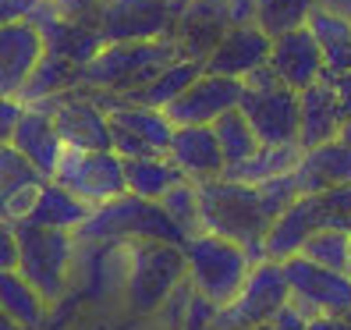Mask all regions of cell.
Instances as JSON below:
<instances>
[{"label":"cell","instance_id":"1","mask_svg":"<svg viewBox=\"0 0 351 330\" xmlns=\"http://www.w3.org/2000/svg\"><path fill=\"white\" fill-rule=\"evenodd\" d=\"M284 213V206L263 189V185H245L234 178H213L199 181V224L202 231L238 241L256 263L263 256V238L270 224Z\"/></svg>","mask_w":351,"mask_h":330},{"label":"cell","instance_id":"2","mask_svg":"<svg viewBox=\"0 0 351 330\" xmlns=\"http://www.w3.org/2000/svg\"><path fill=\"white\" fill-rule=\"evenodd\" d=\"M78 241H171V245H184V235L178 224L171 220V213L160 202L142 199V196H117L110 202L93 206V213L86 217V224L75 231Z\"/></svg>","mask_w":351,"mask_h":330},{"label":"cell","instance_id":"3","mask_svg":"<svg viewBox=\"0 0 351 330\" xmlns=\"http://www.w3.org/2000/svg\"><path fill=\"white\" fill-rule=\"evenodd\" d=\"M178 54L174 39H149V43H103V50L82 64V86L107 89L121 99H132L171 64Z\"/></svg>","mask_w":351,"mask_h":330},{"label":"cell","instance_id":"4","mask_svg":"<svg viewBox=\"0 0 351 330\" xmlns=\"http://www.w3.org/2000/svg\"><path fill=\"white\" fill-rule=\"evenodd\" d=\"M181 249H184V266H189V284L195 287V295L213 302L217 309L241 292V284L256 263L238 241L210 231L192 235Z\"/></svg>","mask_w":351,"mask_h":330},{"label":"cell","instance_id":"5","mask_svg":"<svg viewBox=\"0 0 351 330\" xmlns=\"http://www.w3.org/2000/svg\"><path fill=\"white\" fill-rule=\"evenodd\" d=\"M189 281L184 249L171 241H132L128 245V281L125 295L132 313L149 316L167 305V298Z\"/></svg>","mask_w":351,"mask_h":330},{"label":"cell","instance_id":"6","mask_svg":"<svg viewBox=\"0 0 351 330\" xmlns=\"http://www.w3.org/2000/svg\"><path fill=\"white\" fill-rule=\"evenodd\" d=\"M18 241H22V270L36 292L43 295L50 305L64 298L71 274H75V252H78V238L75 231H53V228H36V224H18Z\"/></svg>","mask_w":351,"mask_h":330},{"label":"cell","instance_id":"7","mask_svg":"<svg viewBox=\"0 0 351 330\" xmlns=\"http://www.w3.org/2000/svg\"><path fill=\"white\" fill-rule=\"evenodd\" d=\"M291 302V287L284 277V263L277 259H259L252 263L241 292L217 309L210 330H249L259 323H274V316Z\"/></svg>","mask_w":351,"mask_h":330},{"label":"cell","instance_id":"8","mask_svg":"<svg viewBox=\"0 0 351 330\" xmlns=\"http://www.w3.org/2000/svg\"><path fill=\"white\" fill-rule=\"evenodd\" d=\"M53 181L64 185L71 196H78L82 202H89V206L110 202V199L128 192V185H125V160H121L114 150L64 146L60 163L53 171Z\"/></svg>","mask_w":351,"mask_h":330},{"label":"cell","instance_id":"9","mask_svg":"<svg viewBox=\"0 0 351 330\" xmlns=\"http://www.w3.org/2000/svg\"><path fill=\"white\" fill-rule=\"evenodd\" d=\"M178 18V0H103L93 25L107 43H149L171 39Z\"/></svg>","mask_w":351,"mask_h":330},{"label":"cell","instance_id":"10","mask_svg":"<svg viewBox=\"0 0 351 330\" xmlns=\"http://www.w3.org/2000/svg\"><path fill=\"white\" fill-rule=\"evenodd\" d=\"M319 228H341V231H351V220L330 210V202L323 199V192L316 196H298L287 210L270 224V231L263 238V256L266 259H291L302 252V245L313 238Z\"/></svg>","mask_w":351,"mask_h":330},{"label":"cell","instance_id":"11","mask_svg":"<svg viewBox=\"0 0 351 330\" xmlns=\"http://www.w3.org/2000/svg\"><path fill=\"white\" fill-rule=\"evenodd\" d=\"M53 114V125L64 139V146H78V150H114V128H110V114L103 110V103L96 99V93L89 86H75L64 96H53L47 103Z\"/></svg>","mask_w":351,"mask_h":330},{"label":"cell","instance_id":"12","mask_svg":"<svg viewBox=\"0 0 351 330\" xmlns=\"http://www.w3.org/2000/svg\"><path fill=\"white\" fill-rule=\"evenodd\" d=\"M284 277L291 287V305L308 320L319 313H351V277L341 270H326V266L291 256L284 259Z\"/></svg>","mask_w":351,"mask_h":330},{"label":"cell","instance_id":"13","mask_svg":"<svg viewBox=\"0 0 351 330\" xmlns=\"http://www.w3.org/2000/svg\"><path fill=\"white\" fill-rule=\"evenodd\" d=\"M241 114L249 117L263 146H298V125H302V107H298V89L291 86H245L241 93Z\"/></svg>","mask_w":351,"mask_h":330},{"label":"cell","instance_id":"14","mask_svg":"<svg viewBox=\"0 0 351 330\" xmlns=\"http://www.w3.org/2000/svg\"><path fill=\"white\" fill-rule=\"evenodd\" d=\"M231 11L227 0H178V18H174V47L181 57L206 60L210 50L223 39V32H231Z\"/></svg>","mask_w":351,"mask_h":330},{"label":"cell","instance_id":"15","mask_svg":"<svg viewBox=\"0 0 351 330\" xmlns=\"http://www.w3.org/2000/svg\"><path fill=\"white\" fill-rule=\"evenodd\" d=\"M241 93H245V82L241 78H227V75L202 71L192 86L167 107V117H171L174 128L178 125H213L220 114L238 107Z\"/></svg>","mask_w":351,"mask_h":330},{"label":"cell","instance_id":"16","mask_svg":"<svg viewBox=\"0 0 351 330\" xmlns=\"http://www.w3.org/2000/svg\"><path fill=\"white\" fill-rule=\"evenodd\" d=\"M43 54H47V43L36 22L0 25V96L22 99L25 82L43 60Z\"/></svg>","mask_w":351,"mask_h":330},{"label":"cell","instance_id":"17","mask_svg":"<svg viewBox=\"0 0 351 330\" xmlns=\"http://www.w3.org/2000/svg\"><path fill=\"white\" fill-rule=\"evenodd\" d=\"M75 274L82 281V292L89 298L117 295L128 281V245H121V241H78Z\"/></svg>","mask_w":351,"mask_h":330},{"label":"cell","instance_id":"18","mask_svg":"<svg viewBox=\"0 0 351 330\" xmlns=\"http://www.w3.org/2000/svg\"><path fill=\"white\" fill-rule=\"evenodd\" d=\"M167 156L174 160V167L195 185L223 178V171H227V160H223V150L217 142L213 125H178L174 135H171Z\"/></svg>","mask_w":351,"mask_h":330},{"label":"cell","instance_id":"19","mask_svg":"<svg viewBox=\"0 0 351 330\" xmlns=\"http://www.w3.org/2000/svg\"><path fill=\"white\" fill-rule=\"evenodd\" d=\"M274 39L266 36L256 22L252 25H234L231 32H223V39L210 50V57L202 60L206 71L227 75V78H245L249 71L263 68L270 60Z\"/></svg>","mask_w":351,"mask_h":330},{"label":"cell","instance_id":"20","mask_svg":"<svg viewBox=\"0 0 351 330\" xmlns=\"http://www.w3.org/2000/svg\"><path fill=\"white\" fill-rule=\"evenodd\" d=\"M270 68L280 75L284 86H291V89H305V86H313V82H319L326 64H323V50L316 43L313 29L302 25V29L277 36L274 47H270Z\"/></svg>","mask_w":351,"mask_h":330},{"label":"cell","instance_id":"21","mask_svg":"<svg viewBox=\"0 0 351 330\" xmlns=\"http://www.w3.org/2000/svg\"><path fill=\"white\" fill-rule=\"evenodd\" d=\"M47 174H39L36 163L11 142L0 146V217L22 224L39 196V185Z\"/></svg>","mask_w":351,"mask_h":330},{"label":"cell","instance_id":"22","mask_svg":"<svg viewBox=\"0 0 351 330\" xmlns=\"http://www.w3.org/2000/svg\"><path fill=\"white\" fill-rule=\"evenodd\" d=\"M291 174H295V185L302 196H316V192L351 185V146L341 139H330L323 146L302 150V160Z\"/></svg>","mask_w":351,"mask_h":330},{"label":"cell","instance_id":"23","mask_svg":"<svg viewBox=\"0 0 351 330\" xmlns=\"http://www.w3.org/2000/svg\"><path fill=\"white\" fill-rule=\"evenodd\" d=\"M298 107H302V125H298V146L302 150L323 146V142L341 135L344 110H341V103H337V96H334L326 78L298 89Z\"/></svg>","mask_w":351,"mask_h":330},{"label":"cell","instance_id":"24","mask_svg":"<svg viewBox=\"0 0 351 330\" xmlns=\"http://www.w3.org/2000/svg\"><path fill=\"white\" fill-rule=\"evenodd\" d=\"M11 146L22 150L39 167V174L53 178L60 153H64V139H60V132L53 125V114L47 107H25L22 117H18V125H14Z\"/></svg>","mask_w":351,"mask_h":330},{"label":"cell","instance_id":"25","mask_svg":"<svg viewBox=\"0 0 351 330\" xmlns=\"http://www.w3.org/2000/svg\"><path fill=\"white\" fill-rule=\"evenodd\" d=\"M39 32H43V43H47V54H57L64 60H75V64H86L93 60L107 39L99 36V29L86 18H60L57 11H50L43 22H36Z\"/></svg>","mask_w":351,"mask_h":330},{"label":"cell","instance_id":"26","mask_svg":"<svg viewBox=\"0 0 351 330\" xmlns=\"http://www.w3.org/2000/svg\"><path fill=\"white\" fill-rule=\"evenodd\" d=\"M93 213L89 202H82L78 196H71L64 185H57L53 178H47L39 185V196L32 202V210L22 224H36V228H53V231H78L86 217Z\"/></svg>","mask_w":351,"mask_h":330},{"label":"cell","instance_id":"27","mask_svg":"<svg viewBox=\"0 0 351 330\" xmlns=\"http://www.w3.org/2000/svg\"><path fill=\"white\" fill-rule=\"evenodd\" d=\"M0 309L18 323V330H43L50 316V302L22 270H0Z\"/></svg>","mask_w":351,"mask_h":330},{"label":"cell","instance_id":"28","mask_svg":"<svg viewBox=\"0 0 351 330\" xmlns=\"http://www.w3.org/2000/svg\"><path fill=\"white\" fill-rule=\"evenodd\" d=\"M178 181H184V174L174 167V160H171L167 153L125 160V185H128L132 196H142V199L160 202Z\"/></svg>","mask_w":351,"mask_h":330},{"label":"cell","instance_id":"29","mask_svg":"<svg viewBox=\"0 0 351 330\" xmlns=\"http://www.w3.org/2000/svg\"><path fill=\"white\" fill-rule=\"evenodd\" d=\"M110 125L138 135L142 142H149L156 153H167L171 135H174V125H171L167 110L146 107V103H132V99H121L117 107L110 110Z\"/></svg>","mask_w":351,"mask_h":330},{"label":"cell","instance_id":"30","mask_svg":"<svg viewBox=\"0 0 351 330\" xmlns=\"http://www.w3.org/2000/svg\"><path fill=\"white\" fill-rule=\"evenodd\" d=\"M75 86H82V64L64 60L57 54H43V60L36 64V71L29 75L25 89H22V103L36 107V103H47L53 96H64Z\"/></svg>","mask_w":351,"mask_h":330},{"label":"cell","instance_id":"31","mask_svg":"<svg viewBox=\"0 0 351 330\" xmlns=\"http://www.w3.org/2000/svg\"><path fill=\"white\" fill-rule=\"evenodd\" d=\"M308 29H313L316 43L323 50V64L330 75L337 71H351V22L344 14H334V11H323L316 8L308 14Z\"/></svg>","mask_w":351,"mask_h":330},{"label":"cell","instance_id":"32","mask_svg":"<svg viewBox=\"0 0 351 330\" xmlns=\"http://www.w3.org/2000/svg\"><path fill=\"white\" fill-rule=\"evenodd\" d=\"M302 160V146H259L249 160L241 163H231L223 171V178H234V181H245V185H263L270 178H280V174H291Z\"/></svg>","mask_w":351,"mask_h":330},{"label":"cell","instance_id":"33","mask_svg":"<svg viewBox=\"0 0 351 330\" xmlns=\"http://www.w3.org/2000/svg\"><path fill=\"white\" fill-rule=\"evenodd\" d=\"M206 71L202 60H192V57H174L167 68H163L153 82L142 93L132 96V103H146V107H160V110H167L171 103L192 86V82Z\"/></svg>","mask_w":351,"mask_h":330},{"label":"cell","instance_id":"34","mask_svg":"<svg viewBox=\"0 0 351 330\" xmlns=\"http://www.w3.org/2000/svg\"><path fill=\"white\" fill-rule=\"evenodd\" d=\"M213 132H217V142H220V150H223L227 167H231V163L249 160V156L263 146L259 135H256V128L249 125V117L241 114V107L220 114V117L213 121Z\"/></svg>","mask_w":351,"mask_h":330},{"label":"cell","instance_id":"35","mask_svg":"<svg viewBox=\"0 0 351 330\" xmlns=\"http://www.w3.org/2000/svg\"><path fill=\"white\" fill-rule=\"evenodd\" d=\"M313 11L316 0H256V25L270 39H277L291 29H302Z\"/></svg>","mask_w":351,"mask_h":330},{"label":"cell","instance_id":"36","mask_svg":"<svg viewBox=\"0 0 351 330\" xmlns=\"http://www.w3.org/2000/svg\"><path fill=\"white\" fill-rule=\"evenodd\" d=\"M348 245H351V231H341V228H319L313 238L302 245L305 259H313L326 270H341L348 274Z\"/></svg>","mask_w":351,"mask_h":330},{"label":"cell","instance_id":"37","mask_svg":"<svg viewBox=\"0 0 351 330\" xmlns=\"http://www.w3.org/2000/svg\"><path fill=\"white\" fill-rule=\"evenodd\" d=\"M160 206L171 213V220H174L189 238L202 231V224H199V185H195V181H189V178L178 181L174 189L160 199Z\"/></svg>","mask_w":351,"mask_h":330},{"label":"cell","instance_id":"38","mask_svg":"<svg viewBox=\"0 0 351 330\" xmlns=\"http://www.w3.org/2000/svg\"><path fill=\"white\" fill-rule=\"evenodd\" d=\"M53 11L50 0H0V25L11 22H43Z\"/></svg>","mask_w":351,"mask_h":330},{"label":"cell","instance_id":"39","mask_svg":"<svg viewBox=\"0 0 351 330\" xmlns=\"http://www.w3.org/2000/svg\"><path fill=\"white\" fill-rule=\"evenodd\" d=\"M22 259V241H18V224L0 217V270H18Z\"/></svg>","mask_w":351,"mask_h":330},{"label":"cell","instance_id":"40","mask_svg":"<svg viewBox=\"0 0 351 330\" xmlns=\"http://www.w3.org/2000/svg\"><path fill=\"white\" fill-rule=\"evenodd\" d=\"M22 110H25V103H22V99L0 96V146H4V142H11L14 125H18V117H22Z\"/></svg>","mask_w":351,"mask_h":330},{"label":"cell","instance_id":"41","mask_svg":"<svg viewBox=\"0 0 351 330\" xmlns=\"http://www.w3.org/2000/svg\"><path fill=\"white\" fill-rule=\"evenodd\" d=\"M50 4L60 18H86V22H93V14L103 0H50Z\"/></svg>","mask_w":351,"mask_h":330},{"label":"cell","instance_id":"42","mask_svg":"<svg viewBox=\"0 0 351 330\" xmlns=\"http://www.w3.org/2000/svg\"><path fill=\"white\" fill-rule=\"evenodd\" d=\"M323 78L330 82V89H334V96H337V103H341L344 117H351V71H337V75L323 71Z\"/></svg>","mask_w":351,"mask_h":330},{"label":"cell","instance_id":"43","mask_svg":"<svg viewBox=\"0 0 351 330\" xmlns=\"http://www.w3.org/2000/svg\"><path fill=\"white\" fill-rule=\"evenodd\" d=\"M305 330H351V313H319L308 316Z\"/></svg>","mask_w":351,"mask_h":330},{"label":"cell","instance_id":"44","mask_svg":"<svg viewBox=\"0 0 351 330\" xmlns=\"http://www.w3.org/2000/svg\"><path fill=\"white\" fill-rule=\"evenodd\" d=\"M274 327H277V330H305V316L298 313V309H295L291 302H287V305L280 309V313L274 316Z\"/></svg>","mask_w":351,"mask_h":330},{"label":"cell","instance_id":"45","mask_svg":"<svg viewBox=\"0 0 351 330\" xmlns=\"http://www.w3.org/2000/svg\"><path fill=\"white\" fill-rule=\"evenodd\" d=\"M337 139L351 146V117H344V125H341V135H337Z\"/></svg>","mask_w":351,"mask_h":330},{"label":"cell","instance_id":"46","mask_svg":"<svg viewBox=\"0 0 351 330\" xmlns=\"http://www.w3.org/2000/svg\"><path fill=\"white\" fill-rule=\"evenodd\" d=\"M0 330H18V323H14V320L4 313V309H0Z\"/></svg>","mask_w":351,"mask_h":330},{"label":"cell","instance_id":"47","mask_svg":"<svg viewBox=\"0 0 351 330\" xmlns=\"http://www.w3.org/2000/svg\"><path fill=\"white\" fill-rule=\"evenodd\" d=\"M249 330H277L274 323H259V327H249Z\"/></svg>","mask_w":351,"mask_h":330},{"label":"cell","instance_id":"48","mask_svg":"<svg viewBox=\"0 0 351 330\" xmlns=\"http://www.w3.org/2000/svg\"><path fill=\"white\" fill-rule=\"evenodd\" d=\"M348 277H351V245H348Z\"/></svg>","mask_w":351,"mask_h":330}]
</instances>
